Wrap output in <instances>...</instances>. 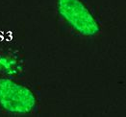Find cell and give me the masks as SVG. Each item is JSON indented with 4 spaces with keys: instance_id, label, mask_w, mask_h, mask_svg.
Returning a JSON list of instances; mask_svg holds the SVG:
<instances>
[{
    "instance_id": "6da1fadb",
    "label": "cell",
    "mask_w": 126,
    "mask_h": 117,
    "mask_svg": "<svg viewBox=\"0 0 126 117\" xmlns=\"http://www.w3.org/2000/svg\"><path fill=\"white\" fill-rule=\"evenodd\" d=\"M40 110V99L19 79L0 78V112L9 116H33Z\"/></svg>"
},
{
    "instance_id": "7a4b0ae2",
    "label": "cell",
    "mask_w": 126,
    "mask_h": 117,
    "mask_svg": "<svg viewBox=\"0 0 126 117\" xmlns=\"http://www.w3.org/2000/svg\"><path fill=\"white\" fill-rule=\"evenodd\" d=\"M56 12L62 21L83 38H95L102 32L99 18L85 0H56Z\"/></svg>"
},
{
    "instance_id": "3957f363",
    "label": "cell",
    "mask_w": 126,
    "mask_h": 117,
    "mask_svg": "<svg viewBox=\"0 0 126 117\" xmlns=\"http://www.w3.org/2000/svg\"><path fill=\"white\" fill-rule=\"evenodd\" d=\"M26 72L23 52L15 47H0V78L20 79Z\"/></svg>"
}]
</instances>
